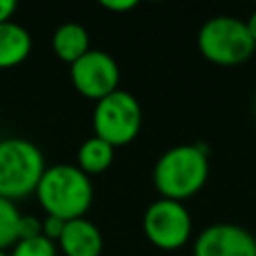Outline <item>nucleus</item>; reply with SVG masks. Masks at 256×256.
<instances>
[{"label": "nucleus", "mask_w": 256, "mask_h": 256, "mask_svg": "<svg viewBox=\"0 0 256 256\" xmlns=\"http://www.w3.org/2000/svg\"><path fill=\"white\" fill-rule=\"evenodd\" d=\"M244 22H246V28H248V32H250L254 44H256V10H254V12L248 16V20H244Z\"/></svg>", "instance_id": "6ab92c4d"}, {"label": "nucleus", "mask_w": 256, "mask_h": 256, "mask_svg": "<svg viewBox=\"0 0 256 256\" xmlns=\"http://www.w3.org/2000/svg\"><path fill=\"white\" fill-rule=\"evenodd\" d=\"M94 136L112 148L130 144L142 128V106L132 92L114 90L96 102L92 114Z\"/></svg>", "instance_id": "39448f33"}, {"label": "nucleus", "mask_w": 256, "mask_h": 256, "mask_svg": "<svg viewBox=\"0 0 256 256\" xmlns=\"http://www.w3.org/2000/svg\"><path fill=\"white\" fill-rule=\"evenodd\" d=\"M70 80L80 96L98 102L118 90L120 68L112 54L90 48L82 58L70 64Z\"/></svg>", "instance_id": "0eeeda50"}, {"label": "nucleus", "mask_w": 256, "mask_h": 256, "mask_svg": "<svg viewBox=\"0 0 256 256\" xmlns=\"http://www.w3.org/2000/svg\"><path fill=\"white\" fill-rule=\"evenodd\" d=\"M200 54L216 66H240L256 50L246 22L234 16H214L198 30Z\"/></svg>", "instance_id": "20e7f679"}, {"label": "nucleus", "mask_w": 256, "mask_h": 256, "mask_svg": "<svg viewBox=\"0 0 256 256\" xmlns=\"http://www.w3.org/2000/svg\"><path fill=\"white\" fill-rule=\"evenodd\" d=\"M136 0H102V6L110 12H128L136 6Z\"/></svg>", "instance_id": "f3484780"}, {"label": "nucleus", "mask_w": 256, "mask_h": 256, "mask_svg": "<svg viewBox=\"0 0 256 256\" xmlns=\"http://www.w3.org/2000/svg\"><path fill=\"white\" fill-rule=\"evenodd\" d=\"M208 172V148L202 142L176 144L156 160L152 182L160 198L184 202L204 188Z\"/></svg>", "instance_id": "f257e3e1"}, {"label": "nucleus", "mask_w": 256, "mask_h": 256, "mask_svg": "<svg viewBox=\"0 0 256 256\" xmlns=\"http://www.w3.org/2000/svg\"><path fill=\"white\" fill-rule=\"evenodd\" d=\"M46 170L42 150L26 138L0 140V196L16 202L34 194Z\"/></svg>", "instance_id": "7ed1b4c3"}, {"label": "nucleus", "mask_w": 256, "mask_h": 256, "mask_svg": "<svg viewBox=\"0 0 256 256\" xmlns=\"http://www.w3.org/2000/svg\"><path fill=\"white\" fill-rule=\"evenodd\" d=\"M34 194L46 214L68 222L86 216L94 200V186L76 164H54L46 166Z\"/></svg>", "instance_id": "f03ea898"}, {"label": "nucleus", "mask_w": 256, "mask_h": 256, "mask_svg": "<svg viewBox=\"0 0 256 256\" xmlns=\"http://www.w3.org/2000/svg\"><path fill=\"white\" fill-rule=\"evenodd\" d=\"M192 256H256V236L240 224L216 222L196 236Z\"/></svg>", "instance_id": "6e6552de"}, {"label": "nucleus", "mask_w": 256, "mask_h": 256, "mask_svg": "<svg viewBox=\"0 0 256 256\" xmlns=\"http://www.w3.org/2000/svg\"><path fill=\"white\" fill-rule=\"evenodd\" d=\"M40 234H42V218L30 216V214H22L20 216V224H18V240L40 236Z\"/></svg>", "instance_id": "2eb2a0df"}, {"label": "nucleus", "mask_w": 256, "mask_h": 256, "mask_svg": "<svg viewBox=\"0 0 256 256\" xmlns=\"http://www.w3.org/2000/svg\"><path fill=\"white\" fill-rule=\"evenodd\" d=\"M20 216L22 212L16 208V204L0 196V250L2 252L16 244Z\"/></svg>", "instance_id": "ddd939ff"}, {"label": "nucleus", "mask_w": 256, "mask_h": 256, "mask_svg": "<svg viewBox=\"0 0 256 256\" xmlns=\"http://www.w3.org/2000/svg\"><path fill=\"white\" fill-rule=\"evenodd\" d=\"M16 10H18V4L14 0H0V24L10 22Z\"/></svg>", "instance_id": "a211bd4d"}, {"label": "nucleus", "mask_w": 256, "mask_h": 256, "mask_svg": "<svg viewBox=\"0 0 256 256\" xmlns=\"http://www.w3.org/2000/svg\"><path fill=\"white\" fill-rule=\"evenodd\" d=\"M64 226H66V220L46 214V216L42 218V236L58 244V240H60V236H62V232H64Z\"/></svg>", "instance_id": "dca6fc26"}, {"label": "nucleus", "mask_w": 256, "mask_h": 256, "mask_svg": "<svg viewBox=\"0 0 256 256\" xmlns=\"http://www.w3.org/2000/svg\"><path fill=\"white\" fill-rule=\"evenodd\" d=\"M0 256H8V254H6V252H2V250H0Z\"/></svg>", "instance_id": "aec40b11"}, {"label": "nucleus", "mask_w": 256, "mask_h": 256, "mask_svg": "<svg viewBox=\"0 0 256 256\" xmlns=\"http://www.w3.org/2000/svg\"><path fill=\"white\" fill-rule=\"evenodd\" d=\"M32 52V36L30 32L10 20L0 24V70L14 68L22 64Z\"/></svg>", "instance_id": "9d476101"}, {"label": "nucleus", "mask_w": 256, "mask_h": 256, "mask_svg": "<svg viewBox=\"0 0 256 256\" xmlns=\"http://www.w3.org/2000/svg\"><path fill=\"white\" fill-rule=\"evenodd\" d=\"M64 256H100L104 248L102 232L86 216L68 220L56 244Z\"/></svg>", "instance_id": "1a4fd4ad"}, {"label": "nucleus", "mask_w": 256, "mask_h": 256, "mask_svg": "<svg viewBox=\"0 0 256 256\" xmlns=\"http://www.w3.org/2000/svg\"><path fill=\"white\" fill-rule=\"evenodd\" d=\"M8 256H58V246H56V242H52L40 234V236L16 240V244L12 246V252Z\"/></svg>", "instance_id": "4468645a"}, {"label": "nucleus", "mask_w": 256, "mask_h": 256, "mask_svg": "<svg viewBox=\"0 0 256 256\" xmlns=\"http://www.w3.org/2000/svg\"><path fill=\"white\" fill-rule=\"evenodd\" d=\"M52 50L62 62L70 66L90 50V36L82 24L64 22L52 34Z\"/></svg>", "instance_id": "9b49d317"}, {"label": "nucleus", "mask_w": 256, "mask_h": 256, "mask_svg": "<svg viewBox=\"0 0 256 256\" xmlns=\"http://www.w3.org/2000/svg\"><path fill=\"white\" fill-rule=\"evenodd\" d=\"M114 162V148L98 136L86 138L76 154V166L90 178L106 172Z\"/></svg>", "instance_id": "f8f14e48"}, {"label": "nucleus", "mask_w": 256, "mask_h": 256, "mask_svg": "<svg viewBox=\"0 0 256 256\" xmlns=\"http://www.w3.org/2000/svg\"><path fill=\"white\" fill-rule=\"evenodd\" d=\"M142 228L150 244H154L156 248L178 250L190 240L192 216L182 202L158 198L146 208Z\"/></svg>", "instance_id": "423d86ee"}]
</instances>
